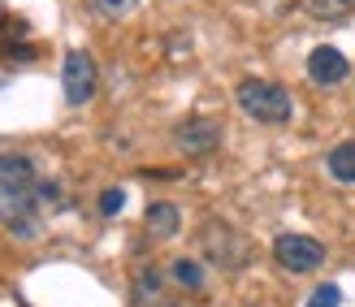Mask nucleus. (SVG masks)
I'll return each mask as SVG.
<instances>
[{
	"label": "nucleus",
	"mask_w": 355,
	"mask_h": 307,
	"mask_svg": "<svg viewBox=\"0 0 355 307\" xmlns=\"http://www.w3.org/2000/svg\"><path fill=\"white\" fill-rule=\"evenodd\" d=\"M40 204V173L35 160L22 152H0V216L9 221L13 234L35 238V216L31 208Z\"/></svg>",
	"instance_id": "1"
},
{
	"label": "nucleus",
	"mask_w": 355,
	"mask_h": 307,
	"mask_svg": "<svg viewBox=\"0 0 355 307\" xmlns=\"http://www.w3.org/2000/svg\"><path fill=\"white\" fill-rule=\"evenodd\" d=\"M200 251H204V260L212 268H221V273H239V268H247V260H252V243H247L230 221H204Z\"/></svg>",
	"instance_id": "2"
},
{
	"label": "nucleus",
	"mask_w": 355,
	"mask_h": 307,
	"mask_svg": "<svg viewBox=\"0 0 355 307\" xmlns=\"http://www.w3.org/2000/svg\"><path fill=\"white\" fill-rule=\"evenodd\" d=\"M239 108H243L252 121H264V125H286L291 113H295L286 87L264 82V78H243V82H239Z\"/></svg>",
	"instance_id": "3"
},
{
	"label": "nucleus",
	"mask_w": 355,
	"mask_h": 307,
	"mask_svg": "<svg viewBox=\"0 0 355 307\" xmlns=\"http://www.w3.org/2000/svg\"><path fill=\"white\" fill-rule=\"evenodd\" d=\"M61 91H65V104H92L96 91H100V69L92 61V52H83V48H69L65 52V61H61Z\"/></svg>",
	"instance_id": "4"
},
{
	"label": "nucleus",
	"mask_w": 355,
	"mask_h": 307,
	"mask_svg": "<svg viewBox=\"0 0 355 307\" xmlns=\"http://www.w3.org/2000/svg\"><path fill=\"white\" fill-rule=\"evenodd\" d=\"M273 260H277V268L304 277V273H316L325 264V247L316 238H308V234H282L273 243Z\"/></svg>",
	"instance_id": "5"
},
{
	"label": "nucleus",
	"mask_w": 355,
	"mask_h": 307,
	"mask_svg": "<svg viewBox=\"0 0 355 307\" xmlns=\"http://www.w3.org/2000/svg\"><path fill=\"white\" fill-rule=\"evenodd\" d=\"M217 143H221V130L208 117H187L173 125V148L187 156H208V152H217Z\"/></svg>",
	"instance_id": "6"
},
{
	"label": "nucleus",
	"mask_w": 355,
	"mask_h": 307,
	"mask_svg": "<svg viewBox=\"0 0 355 307\" xmlns=\"http://www.w3.org/2000/svg\"><path fill=\"white\" fill-rule=\"evenodd\" d=\"M347 74H351V61H347V52H338L334 44H321V48L308 52V78L316 87H338Z\"/></svg>",
	"instance_id": "7"
},
{
	"label": "nucleus",
	"mask_w": 355,
	"mask_h": 307,
	"mask_svg": "<svg viewBox=\"0 0 355 307\" xmlns=\"http://www.w3.org/2000/svg\"><path fill=\"white\" fill-rule=\"evenodd\" d=\"M135 307H178L173 295L165 290V277L156 268H139L135 273V295H130Z\"/></svg>",
	"instance_id": "8"
},
{
	"label": "nucleus",
	"mask_w": 355,
	"mask_h": 307,
	"mask_svg": "<svg viewBox=\"0 0 355 307\" xmlns=\"http://www.w3.org/2000/svg\"><path fill=\"white\" fill-rule=\"evenodd\" d=\"M144 225H148L152 238H178V229H182V212H178V204H169V200H156L144 212Z\"/></svg>",
	"instance_id": "9"
},
{
	"label": "nucleus",
	"mask_w": 355,
	"mask_h": 307,
	"mask_svg": "<svg viewBox=\"0 0 355 307\" xmlns=\"http://www.w3.org/2000/svg\"><path fill=\"white\" fill-rule=\"evenodd\" d=\"M325 169H329V177L334 182H347V186H355V139H347V143H338L329 156H325Z\"/></svg>",
	"instance_id": "10"
},
{
	"label": "nucleus",
	"mask_w": 355,
	"mask_h": 307,
	"mask_svg": "<svg viewBox=\"0 0 355 307\" xmlns=\"http://www.w3.org/2000/svg\"><path fill=\"white\" fill-rule=\"evenodd\" d=\"M299 9L316 22H338V17L355 13V0H299Z\"/></svg>",
	"instance_id": "11"
},
{
	"label": "nucleus",
	"mask_w": 355,
	"mask_h": 307,
	"mask_svg": "<svg viewBox=\"0 0 355 307\" xmlns=\"http://www.w3.org/2000/svg\"><path fill=\"white\" fill-rule=\"evenodd\" d=\"M169 277L182 286V290H191V295L204 290V281H208V277H204V264H200V260H187V256H178V260L169 264Z\"/></svg>",
	"instance_id": "12"
},
{
	"label": "nucleus",
	"mask_w": 355,
	"mask_h": 307,
	"mask_svg": "<svg viewBox=\"0 0 355 307\" xmlns=\"http://www.w3.org/2000/svg\"><path fill=\"white\" fill-rule=\"evenodd\" d=\"M87 5H92V13H100V17H126V13L139 9V0H87Z\"/></svg>",
	"instance_id": "13"
},
{
	"label": "nucleus",
	"mask_w": 355,
	"mask_h": 307,
	"mask_svg": "<svg viewBox=\"0 0 355 307\" xmlns=\"http://www.w3.org/2000/svg\"><path fill=\"white\" fill-rule=\"evenodd\" d=\"M304 307H343V290H338L334 281H325V286H316V290L308 295Z\"/></svg>",
	"instance_id": "14"
},
{
	"label": "nucleus",
	"mask_w": 355,
	"mask_h": 307,
	"mask_svg": "<svg viewBox=\"0 0 355 307\" xmlns=\"http://www.w3.org/2000/svg\"><path fill=\"white\" fill-rule=\"evenodd\" d=\"M121 208H126V191H121V186H109V191L100 195V212L104 216H117Z\"/></svg>",
	"instance_id": "15"
}]
</instances>
